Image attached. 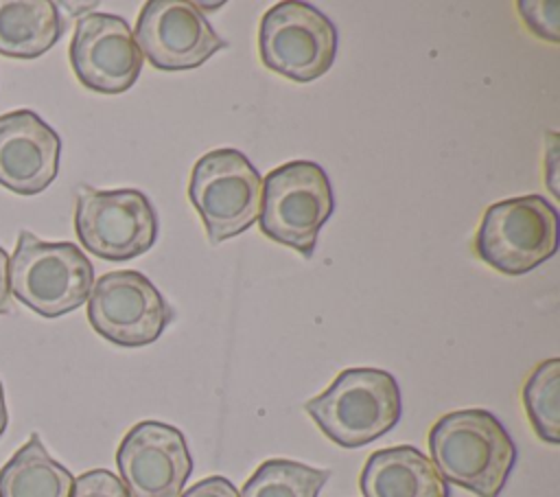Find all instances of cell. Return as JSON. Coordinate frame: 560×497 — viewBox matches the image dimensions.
Returning <instances> with one entry per match:
<instances>
[{"label":"cell","instance_id":"cell-1","mask_svg":"<svg viewBox=\"0 0 560 497\" xmlns=\"http://www.w3.org/2000/svg\"><path fill=\"white\" fill-rule=\"evenodd\" d=\"M431 462L448 484L479 497H499L516 462V447L501 420L488 409H457L429 431Z\"/></svg>","mask_w":560,"mask_h":497},{"label":"cell","instance_id":"cell-2","mask_svg":"<svg viewBox=\"0 0 560 497\" xmlns=\"http://www.w3.org/2000/svg\"><path fill=\"white\" fill-rule=\"evenodd\" d=\"M304 409L328 440L357 449L394 429L402 414V396L387 370L348 368L306 401Z\"/></svg>","mask_w":560,"mask_h":497},{"label":"cell","instance_id":"cell-3","mask_svg":"<svg viewBox=\"0 0 560 497\" xmlns=\"http://www.w3.org/2000/svg\"><path fill=\"white\" fill-rule=\"evenodd\" d=\"M11 296L42 317H59L88 302L94 287L90 258L70 241L48 243L20 230L9 258Z\"/></svg>","mask_w":560,"mask_h":497},{"label":"cell","instance_id":"cell-4","mask_svg":"<svg viewBox=\"0 0 560 497\" xmlns=\"http://www.w3.org/2000/svg\"><path fill=\"white\" fill-rule=\"evenodd\" d=\"M335 210L326 171L311 160L287 162L262 180L260 232L311 258L322 226Z\"/></svg>","mask_w":560,"mask_h":497},{"label":"cell","instance_id":"cell-5","mask_svg":"<svg viewBox=\"0 0 560 497\" xmlns=\"http://www.w3.org/2000/svg\"><path fill=\"white\" fill-rule=\"evenodd\" d=\"M477 256L508 276H523L558 252V210L542 195L510 197L486 208Z\"/></svg>","mask_w":560,"mask_h":497},{"label":"cell","instance_id":"cell-6","mask_svg":"<svg viewBox=\"0 0 560 497\" xmlns=\"http://www.w3.org/2000/svg\"><path fill=\"white\" fill-rule=\"evenodd\" d=\"M188 197L210 243H221L258 221L262 177L241 151L214 149L195 162Z\"/></svg>","mask_w":560,"mask_h":497},{"label":"cell","instance_id":"cell-7","mask_svg":"<svg viewBox=\"0 0 560 497\" xmlns=\"http://www.w3.org/2000/svg\"><path fill=\"white\" fill-rule=\"evenodd\" d=\"M332 20L308 2H278L260 20L258 55L262 63L298 83L326 74L337 55Z\"/></svg>","mask_w":560,"mask_h":497},{"label":"cell","instance_id":"cell-8","mask_svg":"<svg viewBox=\"0 0 560 497\" xmlns=\"http://www.w3.org/2000/svg\"><path fill=\"white\" fill-rule=\"evenodd\" d=\"M79 243L103 261H129L153 247L158 215L136 188L96 190L81 186L74 204Z\"/></svg>","mask_w":560,"mask_h":497},{"label":"cell","instance_id":"cell-9","mask_svg":"<svg viewBox=\"0 0 560 497\" xmlns=\"http://www.w3.org/2000/svg\"><path fill=\"white\" fill-rule=\"evenodd\" d=\"M88 320L107 342L125 348L153 344L168 322L173 309L158 287L136 269L103 274L88 298Z\"/></svg>","mask_w":560,"mask_h":497},{"label":"cell","instance_id":"cell-10","mask_svg":"<svg viewBox=\"0 0 560 497\" xmlns=\"http://www.w3.org/2000/svg\"><path fill=\"white\" fill-rule=\"evenodd\" d=\"M133 39L142 57L160 70H190L228 48L197 2L188 0H149L138 15Z\"/></svg>","mask_w":560,"mask_h":497},{"label":"cell","instance_id":"cell-11","mask_svg":"<svg viewBox=\"0 0 560 497\" xmlns=\"http://www.w3.org/2000/svg\"><path fill=\"white\" fill-rule=\"evenodd\" d=\"M68 57L81 85L101 94L127 92L144 63L127 20L98 11L77 22Z\"/></svg>","mask_w":560,"mask_h":497},{"label":"cell","instance_id":"cell-12","mask_svg":"<svg viewBox=\"0 0 560 497\" xmlns=\"http://www.w3.org/2000/svg\"><path fill=\"white\" fill-rule=\"evenodd\" d=\"M116 464L131 497H179L192 473L184 434L160 420L133 425L118 444Z\"/></svg>","mask_w":560,"mask_h":497},{"label":"cell","instance_id":"cell-13","mask_svg":"<svg viewBox=\"0 0 560 497\" xmlns=\"http://www.w3.org/2000/svg\"><path fill=\"white\" fill-rule=\"evenodd\" d=\"M61 138L33 109L0 114V186L15 195L46 190L59 173Z\"/></svg>","mask_w":560,"mask_h":497},{"label":"cell","instance_id":"cell-14","mask_svg":"<svg viewBox=\"0 0 560 497\" xmlns=\"http://www.w3.org/2000/svg\"><path fill=\"white\" fill-rule=\"evenodd\" d=\"M363 497H448L433 462L411 444L374 451L359 477Z\"/></svg>","mask_w":560,"mask_h":497},{"label":"cell","instance_id":"cell-15","mask_svg":"<svg viewBox=\"0 0 560 497\" xmlns=\"http://www.w3.org/2000/svg\"><path fill=\"white\" fill-rule=\"evenodd\" d=\"M63 35L59 7L50 0H0V55L37 59Z\"/></svg>","mask_w":560,"mask_h":497},{"label":"cell","instance_id":"cell-16","mask_svg":"<svg viewBox=\"0 0 560 497\" xmlns=\"http://www.w3.org/2000/svg\"><path fill=\"white\" fill-rule=\"evenodd\" d=\"M72 484V473L50 458L39 434H31L0 469V497H70Z\"/></svg>","mask_w":560,"mask_h":497},{"label":"cell","instance_id":"cell-17","mask_svg":"<svg viewBox=\"0 0 560 497\" xmlns=\"http://www.w3.org/2000/svg\"><path fill=\"white\" fill-rule=\"evenodd\" d=\"M330 471L295 460H265L243 484L241 497H317Z\"/></svg>","mask_w":560,"mask_h":497},{"label":"cell","instance_id":"cell-18","mask_svg":"<svg viewBox=\"0 0 560 497\" xmlns=\"http://www.w3.org/2000/svg\"><path fill=\"white\" fill-rule=\"evenodd\" d=\"M527 418L542 442H560V359L540 361L523 385Z\"/></svg>","mask_w":560,"mask_h":497},{"label":"cell","instance_id":"cell-19","mask_svg":"<svg viewBox=\"0 0 560 497\" xmlns=\"http://www.w3.org/2000/svg\"><path fill=\"white\" fill-rule=\"evenodd\" d=\"M516 9L534 35L551 44L560 42V4L556 0H518Z\"/></svg>","mask_w":560,"mask_h":497},{"label":"cell","instance_id":"cell-20","mask_svg":"<svg viewBox=\"0 0 560 497\" xmlns=\"http://www.w3.org/2000/svg\"><path fill=\"white\" fill-rule=\"evenodd\" d=\"M70 497H131L120 477L107 469H92L81 473L72 484Z\"/></svg>","mask_w":560,"mask_h":497},{"label":"cell","instance_id":"cell-21","mask_svg":"<svg viewBox=\"0 0 560 497\" xmlns=\"http://www.w3.org/2000/svg\"><path fill=\"white\" fill-rule=\"evenodd\" d=\"M179 497H241L236 486L223 475H210L197 484H192Z\"/></svg>","mask_w":560,"mask_h":497},{"label":"cell","instance_id":"cell-22","mask_svg":"<svg viewBox=\"0 0 560 497\" xmlns=\"http://www.w3.org/2000/svg\"><path fill=\"white\" fill-rule=\"evenodd\" d=\"M545 180L547 186L551 190L553 197H560V188H558V169H560V142H558V134L549 131L547 136V158H545Z\"/></svg>","mask_w":560,"mask_h":497},{"label":"cell","instance_id":"cell-23","mask_svg":"<svg viewBox=\"0 0 560 497\" xmlns=\"http://www.w3.org/2000/svg\"><path fill=\"white\" fill-rule=\"evenodd\" d=\"M11 311V285H9V254L0 247V315Z\"/></svg>","mask_w":560,"mask_h":497},{"label":"cell","instance_id":"cell-24","mask_svg":"<svg viewBox=\"0 0 560 497\" xmlns=\"http://www.w3.org/2000/svg\"><path fill=\"white\" fill-rule=\"evenodd\" d=\"M9 427V409H7V401H4V388L0 381V436L7 431Z\"/></svg>","mask_w":560,"mask_h":497}]
</instances>
